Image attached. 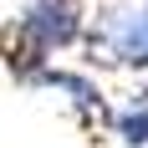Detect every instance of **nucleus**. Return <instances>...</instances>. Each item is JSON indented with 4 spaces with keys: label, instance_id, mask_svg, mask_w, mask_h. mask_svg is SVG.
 I'll list each match as a JSON object with an SVG mask.
<instances>
[{
    "label": "nucleus",
    "instance_id": "7ed1b4c3",
    "mask_svg": "<svg viewBox=\"0 0 148 148\" xmlns=\"http://www.w3.org/2000/svg\"><path fill=\"white\" fill-rule=\"evenodd\" d=\"M26 92H56L82 128H112V112H118V107L107 102L102 82L92 72H77V66H46V72H36V82Z\"/></svg>",
    "mask_w": 148,
    "mask_h": 148
},
{
    "label": "nucleus",
    "instance_id": "39448f33",
    "mask_svg": "<svg viewBox=\"0 0 148 148\" xmlns=\"http://www.w3.org/2000/svg\"><path fill=\"white\" fill-rule=\"evenodd\" d=\"M26 5H31V0H26Z\"/></svg>",
    "mask_w": 148,
    "mask_h": 148
},
{
    "label": "nucleus",
    "instance_id": "f03ea898",
    "mask_svg": "<svg viewBox=\"0 0 148 148\" xmlns=\"http://www.w3.org/2000/svg\"><path fill=\"white\" fill-rule=\"evenodd\" d=\"M82 56H87V66H123V72L148 77V0L102 5L87 21Z\"/></svg>",
    "mask_w": 148,
    "mask_h": 148
},
{
    "label": "nucleus",
    "instance_id": "f257e3e1",
    "mask_svg": "<svg viewBox=\"0 0 148 148\" xmlns=\"http://www.w3.org/2000/svg\"><path fill=\"white\" fill-rule=\"evenodd\" d=\"M87 0H31L21 15H10V26L0 31V61L15 77V87H31L36 72L56 66L61 51L82 46L87 36Z\"/></svg>",
    "mask_w": 148,
    "mask_h": 148
},
{
    "label": "nucleus",
    "instance_id": "20e7f679",
    "mask_svg": "<svg viewBox=\"0 0 148 148\" xmlns=\"http://www.w3.org/2000/svg\"><path fill=\"white\" fill-rule=\"evenodd\" d=\"M107 133L118 138L123 148H148V82L128 92V102L112 112V128Z\"/></svg>",
    "mask_w": 148,
    "mask_h": 148
}]
</instances>
